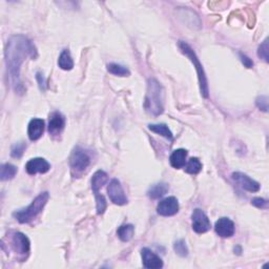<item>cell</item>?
<instances>
[{
	"instance_id": "6da1fadb",
	"label": "cell",
	"mask_w": 269,
	"mask_h": 269,
	"mask_svg": "<svg viewBox=\"0 0 269 269\" xmlns=\"http://www.w3.org/2000/svg\"><path fill=\"white\" fill-rule=\"evenodd\" d=\"M4 56L11 85L15 91L22 94L24 87L20 79V69L27 57L32 59L37 58L38 56L37 49L34 43L25 36L15 35L12 36L6 43Z\"/></svg>"
},
{
	"instance_id": "7a4b0ae2",
	"label": "cell",
	"mask_w": 269,
	"mask_h": 269,
	"mask_svg": "<svg viewBox=\"0 0 269 269\" xmlns=\"http://www.w3.org/2000/svg\"><path fill=\"white\" fill-rule=\"evenodd\" d=\"M164 89L155 78L148 79L147 90L144 100V108L148 114L160 116L164 112Z\"/></svg>"
},
{
	"instance_id": "3957f363",
	"label": "cell",
	"mask_w": 269,
	"mask_h": 269,
	"mask_svg": "<svg viewBox=\"0 0 269 269\" xmlns=\"http://www.w3.org/2000/svg\"><path fill=\"white\" fill-rule=\"evenodd\" d=\"M49 198L50 194L48 191L41 192L33 200V202L26 208L15 211L13 213V217L21 224L30 223L40 212H42L44 206L49 201Z\"/></svg>"
},
{
	"instance_id": "277c9868",
	"label": "cell",
	"mask_w": 269,
	"mask_h": 269,
	"mask_svg": "<svg viewBox=\"0 0 269 269\" xmlns=\"http://www.w3.org/2000/svg\"><path fill=\"white\" fill-rule=\"evenodd\" d=\"M179 48L181 52L186 56L193 64V67L196 68L197 74H198V78H199V85H200V90H201V94L204 98L208 97V82L206 78V74L204 72L203 66L201 64L199 58L197 57L196 53L190 48V45H188L186 42L184 41H179Z\"/></svg>"
},
{
	"instance_id": "5b68a950",
	"label": "cell",
	"mask_w": 269,
	"mask_h": 269,
	"mask_svg": "<svg viewBox=\"0 0 269 269\" xmlns=\"http://www.w3.org/2000/svg\"><path fill=\"white\" fill-rule=\"evenodd\" d=\"M108 176L103 171H98L94 174L91 178V189L94 191L96 199V208L98 215H103L106 209V201L105 198L99 192L100 188L107 182Z\"/></svg>"
},
{
	"instance_id": "8992f818",
	"label": "cell",
	"mask_w": 269,
	"mask_h": 269,
	"mask_svg": "<svg viewBox=\"0 0 269 269\" xmlns=\"http://www.w3.org/2000/svg\"><path fill=\"white\" fill-rule=\"evenodd\" d=\"M90 164V156L89 155V153L80 146L74 148L70 158V165L72 172H76L77 175H81L89 168Z\"/></svg>"
},
{
	"instance_id": "52a82bcc",
	"label": "cell",
	"mask_w": 269,
	"mask_h": 269,
	"mask_svg": "<svg viewBox=\"0 0 269 269\" xmlns=\"http://www.w3.org/2000/svg\"><path fill=\"white\" fill-rule=\"evenodd\" d=\"M108 197L116 205H125L127 204L126 194L122 188V185L119 180L113 179L107 186Z\"/></svg>"
},
{
	"instance_id": "ba28073f",
	"label": "cell",
	"mask_w": 269,
	"mask_h": 269,
	"mask_svg": "<svg viewBox=\"0 0 269 269\" xmlns=\"http://www.w3.org/2000/svg\"><path fill=\"white\" fill-rule=\"evenodd\" d=\"M12 246L13 249L15 250V253L18 254V256L22 257V260L26 259V257L29 256L30 253V248H31V242L29 238H27L25 235L22 233H14L12 237Z\"/></svg>"
},
{
	"instance_id": "9c48e42d",
	"label": "cell",
	"mask_w": 269,
	"mask_h": 269,
	"mask_svg": "<svg viewBox=\"0 0 269 269\" xmlns=\"http://www.w3.org/2000/svg\"><path fill=\"white\" fill-rule=\"evenodd\" d=\"M191 220H192V229L196 231L197 234L206 233V231H208L211 227L210 221L206 216V213L200 208H196L193 210L191 215Z\"/></svg>"
},
{
	"instance_id": "30bf717a",
	"label": "cell",
	"mask_w": 269,
	"mask_h": 269,
	"mask_svg": "<svg viewBox=\"0 0 269 269\" xmlns=\"http://www.w3.org/2000/svg\"><path fill=\"white\" fill-rule=\"evenodd\" d=\"M179 211V202L175 197H169L159 202L157 212L163 217H171Z\"/></svg>"
},
{
	"instance_id": "8fae6325",
	"label": "cell",
	"mask_w": 269,
	"mask_h": 269,
	"mask_svg": "<svg viewBox=\"0 0 269 269\" xmlns=\"http://www.w3.org/2000/svg\"><path fill=\"white\" fill-rule=\"evenodd\" d=\"M231 178H233V180L238 185H240L241 187L249 192H257L260 190V184L243 173H234L231 175Z\"/></svg>"
},
{
	"instance_id": "7c38bea8",
	"label": "cell",
	"mask_w": 269,
	"mask_h": 269,
	"mask_svg": "<svg viewBox=\"0 0 269 269\" xmlns=\"http://www.w3.org/2000/svg\"><path fill=\"white\" fill-rule=\"evenodd\" d=\"M51 170V164L43 158H34L25 164V171L29 175L45 174Z\"/></svg>"
},
{
	"instance_id": "4fadbf2b",
	"label": "cell",
	"mask_w": 269,
	"mask_h": 269,
	"mask_svg": "<svg viewBox=\"0 0 269 269\" xmlns=\"http://www.w3.org/2000/svg\"><path fill=\"white\" fill-rule=\"evenodd\" d=\"M143 266L147 269H159L163 267V261L160 257L153 253L150 248L141 249Z\"/></svg>"
},
{
	"instance_id": "5bb4252c",
	"label": "cell",
	"mask_w": 269,
	"mask_h": 269,
	"mask_svg": "<svg viewBox=\"0 0 269 269\" xmlns=\"http://www.w3.org/2000/svg\"><path fill=\"white\" fill-rule=\"evenodd\" d=\"M216 233L221 238H230L235 235L236 227L235 223L228 218H221L216 222Z\"/></svg>"
},
{
	"instance_id": "9a60e30c",
	"label": "cell",
	"mask_w": 269,
	"mask_h": 269,
	"mask_svg": "<svg viewBox=\"0 0 269 269\" xmlns=\"http://www.w3.org/2000/svg\"><path fill=\"white\" fill-rule=\"evenodd\" d=\"M66 126V118L59 112H54L50 115L49 133L52 136H59Z\"/></svg>"
},
{
	"instance_id": "2e32d148",
	"label": "cell",
	"mask_w": 269,
	"mask_h": 269,
	"mask_svg": "<svg viewBox=\"0 0 269 269\" xmlns=\"http://www.w3.org/2000/svg\"><path fill=\"white\" fill-rule=\"evenodd\" d=\"M44 132V121L39 118H34L31 120L27 127V136H29L30 140L36 141L43 135Z\"/></svg>"
},
{
	"instance_id": "e0dca14e",
	"label": "cell",
	"mask_w": 269,
	"mask_h": 269,
	"mask_svg": "<svg viewBox=\"0 0 269 269\" xmlns=\"http://www.w3.org/2000/svg\"><path fill=\"white\" fill-rule=\"evenodd\" d=\"M187 154V151L184 150V148H179V150L174 151L170 158L171 165L176 170L182 169L183 166H185V163H186Z\"/></svg>"
},
{
	"instance_id": "ac0fdd59",
	"label": "cell",
	"mask_w": 269,
	"mask_h": 269,
	"mask_svg": "<svg viewBox=\"0 0 269 269\" xmlns=\"http://www.w3.org/2000/svg\"><path fill=\"white\" fill-rule=\"evenodd\" d=\"M169 185L166 183H157L152 185L147 191V196L150 197L151 199H160L162 198L164 194L169 191Z\"/></svg>"
},
{
	"instance_id": "d6986e66",
	"label": "cell",
	"mask_w": 269,
	"mask_h": 269,
	"mask_svg": "<svg viewBox=\"0 0 269 269\" xmlns=\"http://www.w3.org/2000/svg\"><path fill=\"white\" fill-rule=\"evenodd\" d=\"M135 227L132 224H125L120 226L117 230V235L122 242H129L134 237Z\"/></svg>"
},
{
	"instance_id": "ffe728a7",
	"label": "cell",
	"mask_w": 269,
	"mask_h": 269,
	"mask_svg": "<svg viewBox=\"0 0 269 269\" xmlns=\"http://www.w3.org/2000/svg\"><path fill=\"white\" fill-rule=\"evenodd\" d=\"M58 66L63 71H71L74 68V61L69 50H63L58 59Z\"/></svg>"
},
{
	"instance_id": "44dd1931",
	"label": "cell",
	"mask_w": 269,
	"mask_h": 269,
	"mask_svg": "<svg viewBox=\"0 0 269 269\" xmlns=\"http://www.w3.org/2000/svg\"><path fill=\"white\" fill-rule=\"evenodd\" d=\"M148 128H150V131H152L158 135H160L166 139H169V140H173L174 139V135H173L172 131L169 128V126L164 123L150 124L148 125Z\"/></svg>"
},
{
	"instance_id": "7402d4cb",
	"label": "cell",
	"mask_w": 269,
	"mask_h": 269,
	"mask_svg": "<svg viewBox=\"0 0 269 269\" xmlns=\"http://www.w3.org/2000/svg\"><path fill=\"white\" fill-rule=\"evenodd\" d=\"M17 172H18V170L15 165H13L11 163L2 164L1 170H0V179H1V181L11 180L15 177Z\"/></svg>"
},
{
	"instance_id": "603a6c76",
	"label": "cell",
	"mask_w": 269,
	"mask_h": 269,
	"mask_svg": "<svg viewBox=\"0 0 269 269\" xmlns=\"http://www.w3.org/2000/svg\"><path fill=\"white\" fill-rule=\"evenodd\" d=\"M107 71L113 74V75L115 76H120V77H126V76H129L131 75V72H129V70L123 66H121V64H118V63H109L107 64Z\"/></svg>"
},
{
	"instance_id": "cb8c5ba5",
	"label": "cell",
	"mask_w": 269,
	"mask_h": 269,
	"mask_svg": "<svg viewBox=\"0 0 269 269\" xmlns=\"http://www.w3.org/2000/svg\"><path fill=\"white\" fill-rule=\"evenodd\" d=\"M202 171V163L198 158H190L185 166V172L190 175H197Z\"/></svg>"
},
{
	"instance_id": "d4e9b609",
	"label": "cell",
	"mask_w": 269,
	"mask_h": 269,
	"mask_svg": "<svg viewBox=\"0 0 269 269\" xmlns=\"http://www.w3.org/2000/svg\"><path fill=\"white\" fill-rule=\"evenodd\" d=\"M174 249H175L176 254L182 258H185V257L188 256V248H187L186 242H185L184 240L176 241L175 244H174Z\"/></svg>"
},
{
	"instance_id": "484cf974",
	"label": "cell",
	"mask_w": 269,
	"mask_h": 269,
	"mask_svg": "<svg viewBox=\"0 0 269 269\" xmlns=\"http://www.w3.org/2000/svg\"><path fill=\"white\" fill-rule=\"evenodd\" d=\"M25 148H26V144L24 142H18L14 144L11 151V156L13 158H16V159H19V158L22 157Z\"/></svg>"
},
{
	"instance_id": "4316f807",
	"label": "cell",
	"mask_w": 269,
	"mask_h": 269,
	"mask_svg": "<svg viewBox=\"0 0 269 269\" xmlns=\"http://www.w3.org/2000/svg\"><path fill=\"white\" fill-rule=\"evenodd\" d=\"M268 39L266 38L262 44L259 46V49H258V56L263 59L265 62H269V55H268Z\"/></svg>"
},
{
	"instance_id": "83f0119b",
	"label": "cell",
	"mask_w": 269,
	"mask_h": 269,
	"mask_svg": "<svg viewBox=\"0 0 269 269\" xmlns=\"http://www.w3.org/2000/svg\"><path fill=\"white\" fill-rule=\"evenodd\" d=\"M257 106L263 110V112L267 113L268 112V97L267 96H260L256 100Z\"/></svg>"
},
{
	"instance_id": "f1b7e54d",
	"label": "cell",
	"mask_w": 269,
	"mask_h": 269,
	"mask_svg": "<svg viewBox=\"0 0 269 269\" xmlns=\"http://www.w3.org/2000/svg\"><path fill=\"white\" fill-rule=\"evenodd\" d=\"M252 204H253V205H255L256 207L261 208V209H264V208L268 207V201L263 199V198H255V199H253Z\"/></svg>"
},
{
	"instance_id": "f546056e",
	"label": "cell",
	"mask_w": 269,
	"mask_h": 269,
	"mask_svg": "<svg viewBox=\"0 0 269 269\" xmlns=\"http://www.w3.org/2000/svg\"><path fill=\"white\" fill-rule=\"evenodd\" d=\"M239 55H240V59H241V61H242V63L244 64V66H245L246 68L252 69V68L254 67V62H253V60L250 59V58H248V57L246 56V55H244V54H242V53H240Z\"/></svg>"
},
{
	"instance_id": "4dcf8cb0",
	"label": "cell",
	"mask_w": 269,
	"mask_h": 269,
	"mask_svg": "<svg viewBox=\"0 0 269 269\" xmlns=\"http://www.w3.org/2000/svg\"><path fill=\"white\" fill-rule=\"evenodd\" d=\"M36 79H37V81H38V83H39L40 90H45V89H46V82H45V79H44L42 74L41 73H37L36 74Z\"/></svg>"
}]
</instances>
